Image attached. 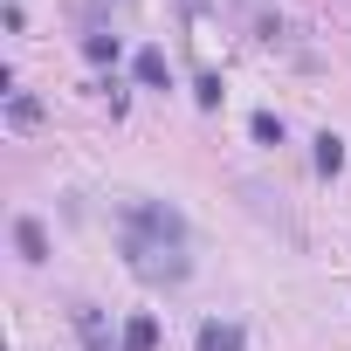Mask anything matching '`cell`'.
<instances>
[{"label": "cell", "mask_w": 351, "mask_h": 351, "mask_svg": "<svg viewBox=\"0 0 351 351\" xmlns=\"http://www.w3.org/2000/svg\"><path fill=\"white\" fill-rule=\"evenodd\" d=\"M14 248H21V262H49V228L21 214V221H14Z\"/></svg>", "instance_id": "3957f363"}, {"label": "cell", "mask_w": 351, "mask_h": 351, "mask_svg": "<svg viewBox=\"0 0 351 351\" xmlns=\"http://www.w3.org/2000/svg\"><path fill=\"white\" fill-rule=\"evenodd\" d=\"M117 344H124V351H158V317H152V310H138V317L124 324V337H117Z\"/></svg>", "instance_id": "5b68a950"}, {"label": "cell", "mask_w": 351, "mask_h": 351, "mask_svg": "<svg viewBox=\"0 0 351 351\" xmlns=\"http://www.w3.org/2000/svg\"><path fill=\"white\" fill-rule=\"evenodd\" d=\"M317 172H324V180H337V172H344V138H337V131L317 138Z\"/></svg>", "instance_id": "52a82bcc"}, {"label": "cell", "mask_w": 351, "mask_h": 351, "mask_svg": "<svg viewBox=\"0 0 351 351\" xmlns=\"http://www.w3.org/2000/svg\"><path fill=\"white\" fill-rule=\"evenodd\" d=\"M76 337H83V351H124V344H110L104 310H76Z\"/></svg>", "instance_id": "277c9868"}, {"label": "cell", "mask_w": 351, "mask_h": 351, "mask_svg": "<svg viewBox=\"0 0 351 351\" xmlns=\"http://www.w3.org/2000/svg\"><path fill=\"white\" fill-rule=\"evenodd\" d=\"M117 49H124V42H117L110 28H90V35H83V56H90V62H117Z\"/></svg>", "instance_id": "ba28073f"}, {"label": "cell", "mask_w": 351, "mask_h": 351, "mask_svg": "<svg viewBox=\"0 0 351 351\" xmlns=\"http://www.w3.org/2000/svg\"><path fill=\"white\" fill-rule=\"evenodd\" d=\"M8 124H14V131H35V124H42V104H35V97H8Z\"/></svg>", "instance_id": "9c48e42d"}, {"label": "cell", "mask_w": 351, "mask_h": 351, "mask_svg": "<svg viewBox=\"0 0 351 351\" xmlns=\"http://www.w3.org/2000/svg\"><path fill=\"white\" fill-rule=\"evenodd\" d=\"M124 262L138 282H186V221L165 200H131L124 207Z\"/></svg>", "instance_id": "6da1fadb"}, {"label": "cell", "mask_w": 351, "mask_h": 351, "mask_svg": "<svg viewBox=\"0 0 351 351\" xmlns=\"http://www.w3.org/2000/svg\"><path fill=\"white\" fill-rule=\"evenodd\" d=\"M131 69H138V83H145V90H172V62H165V49H138V62H131Z\"/></svg>", "instance_id": "7a4b0ae2"}, {"label": "cell", "mask_w": 351, "mask_h": 351, "mask_svg": "<svg viewBox=\"0 0 351 351\" xmlns=\"http://www.w3.org/2000/svg\"><path fill=\"white\" fill-rule=\"evenodd\" d=\"M200 351H241V324L207 317V324H200Z\"/></svg>", "instance_id": "8992f818"}, {"label": "cell", "mask_w": 351, "mask_h": 351, "mask_svg": "<svg viewBox=\"0 0 351 351\" xmlns=\"http://www.w3.org/2000/svg\"><path fill=\"white\" fill-rule=\"evenodd\" d=\"M221 97H228L221 76H200V83H193V104H200V110H221Z\"/></svg>", "instance_id": "8fae6325"}, {"label": "cell", "mask_w": 351, "mask_h": 351, "mask_svg": "<svg viewBox=\"0 0 351 351\" xmlns=\"http://www.w3.org/2000/svg\"><path fill=\"white\" fill-rule=\"evenodd\" d=\"M248 131H255V145H282V117H276V110H255Z\"/></svg>", "instance_id": "30bf717a"}]
</instances>
